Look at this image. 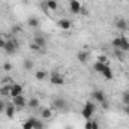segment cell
I'll return each mask as SVG.
<instances>
[{
	"mask_svg": "<svg viewBox=\"0 0 129 129\" xmlns=\"http://www.w3.org/2000/svg\"><path fill=\"white\" fill-rule=\"evenodd\" d=\"M18 48H20V45H18L17 39H8V41L5 42V47H3L5 53H6V54H9V56L15 54V53L18 51Z\"/></svg>",
	"mask_w": 129,
	"mask_h": 129,
	"instance_id": "6da1fadb",
	"label": "cell"
},
{
	"mask_svg": "<svg viewBox=\"0 0 129 129\" xmlns=\"http://www.w3.org/2000/svg\"><path fill=\"white\" fill-rule=\"evenodd\" d=\"M95 110H96L95 104H93L92 101H87V102H86V105H84V108H83V111H81V116H83L86 120H89V119H92V116H93Z\"/></svg>",
	"mask_w": 129,
	"mask_h": 129,
	"instance_id": "7a4b0ae2",
	"label": "cell"
},
{
	"mask_svg": "<svg viewBox=\"0 0 129 129\" xmlns=\"http://www.w3.org/2000/svg\"><path fill=\"white\" fill-rule=\"evenodd\" d=\"M53 107L57 111H64V110H68V102H66V99H63V98H56L53 101Z\"/></svg>",
	"mask_w": 129,
	"mask_h": 129,
	"instance_id": "3957f363",
	"label": "cell"
},
{
	"mask_svg": "<svg viewBox=\"0 0 129 129\" xmlns=\"http://www.w3.org/2000/svg\"><path fill=\"white\" fill-rule=\"evenodd\" d=\"M50 81H51V84H54V86H63L64 84V77L62 74H59V72H53L51 77H50Z\"/></svg>",
	"mask_w": 129,
	"mask_h": 129,
	"instance_id": "277c9868",
	"label": "cell"
},
{
	"mask_svg": "<svg viewBox=\"0 0 129 129\" xmlns=\"http://www.w3.org/2000/svg\"><path fill=\"white\" fill-rule=\"evenodd\" d=\"M69 9H71V12H72L74 15H78V14H81L83 5H81L80 0H71V2H69Z\"/></svg>",
	"mask_w": 129,
	"mask_h": 129,
	"instance_id": "5b68a950",
	"label": "cell"
},
{
	"mask_svg": "<svg viewBox=\"0 0 129 129\" xmlns=\"http://www.w3.org/2000/svg\"><path fill=\"white\" fill-rule=\"evenodd\" d=\"M12 104H14V105L17 107V110H18V108H23V107L27 105V99L23 96V95H20V96L12 98Z\"/></svg>",
	"mask_w": 129,
	"mask_h": 129,
	"instance_id": "8992f818",
	"label": "cell"
},
{
	"mask_svg": "<svg viewBox=\"0 0 129 129\" xmlns=\"http://www.w3.org/2000/svg\"><path fill=\"white\" fill-rule=\"evenodd\" d=\"M92 99L96 101V102H99V104H102V102L107 101V96H105V93H104L102 90H93V92H92Z\"/></svg>",
	"mask_w": 129,
	"mask_h": 129,
	"instance_id": "52a82bcc",
	"label": "cell"
},
{
	"mask_svg": "<svg viewBox=\"0 0 129 129\" xmlns=\"http://www.w3.org/2000/svg\"><path fill=\"white\" fill-rule=\"evenodd\" d=\"M15 113H17V107H15L12 102H11V104H6V108H5V114H6V117H8V119H14Z\"/></svg>",
	"mask_w": 129,
	"mask_h": 129,
	"instance_id": "ba28073f",
	"label": "cell"
},
{
	"mask_svg": "<svg viewBox=\"0 0 129 129\" xmlns=\"http://www.w3.org/2000/svg\"><path fill=\"white\" fill-rule=\"evenodd\" d=\"M23 90H24V87L21 86V84H12V87H11V98H15V96H20V95H23Z\"/></svg>",
	"mask_w": 129,
	"mask_h": 129,
	"instance_id": "9c48e42d",
	"label": "cell"
},
{
	"mask_svg": "<svg viewBox=\"0 0 129 129\" xmlns=\"http://www.w3.org/2000/svg\"><path fill=\"white\" fill-rule=\"evenodd\" d=\"M89 57H90L89 51H78V53H77V59H78V62H81V63H87V62H89Z\"/></svg>",
	"mask_w": 129,
	"mask_h": 129,
	"instance_id": "30bf717a",
	"label": "cell"
},
{
	"mask_svg": "<svg viewBox=\"0 0 129 129\" xmlns=\"http://www.w3.org/2000/svg\"><path fill=\"white\" fill-rule=\"evenodd\" d=\"M33 44L44 50V47L47 45V39H45L44 36H35V38H33Z\"/></svg>",
	"mask_w": 129,
	"mask_h": 129,
	"instance_id": "8fae6325",
	"label": "cell"
},
{
	"mask_svg": "<svg viewBox=\"0 0 129 129\" xmlns=\"http://www.w3.org/2000/svg\"><path fill=\"white\" fill-rule=\"evenodd\" d=\"M57 26H59L62 30H69V29L72 27V23H71L69 20H66V18H62V20H59Z\"/></svg>",
	"mask_w": 129,
	"mask_h": 129,
	"instance_id": "7c38bea8",
	"label": "cell"
},
{
	"mask_svg": "<svg viewBox=\"0 0 129 129\" xmlns=\"http://www.w3.org/2000/svg\"><path fill=\"white\" fill-rule=\"evenodd\" d=\"M53 114H54V113H53V110H51V108H42V110H41V117H42L44 120L51 119V117H53Z\"/></svg>",
	"mask_w": 129,
	"mask_h": 129,
	"instance_id": "4fadbf2b",
	"label": "cell"
},
{
	"mask_svg": "<svg viewBox=\"0 0 129 129\" xmlns=\"http://www.w3.org/2000/svg\"><path fill=\"white\" fill-rule=\"evenodd\" d=\"M11 87H12V84H3V86H0V95L2 96H11Z\"/></svg>",
	"mask_w": 129,
	"mask_h": 129,
	"instance_id": "5bb4252c",
	"label": "cell"
},
{
	"mask_svg": "<svg viewBox=\"0 0 129 129\" xmlns=\"http://www.w3.org/2000/svg\"><path fill=\"white\" fill-rule=\"evenodd\" d=\"M101 75H102V77H104L105 80H113V78H114V74H113V69H111L110 66H107V68H105V71H104V72H102Z\"/></svg>",
	"mask_w": 129,
	"mask_h": 129,
	"instance_id": "9a60e30c",
	"label": "cell"
},
{
	"mask_svg": "<svg viewBox=\"0 0 129 129\" xmlns=\"http://www.w3.org/2000/svg\"><path fill=\"white\" fill-rule=\"evenodd\" d=\"M122 53H128L129 51V41L125 38V36H122V44H120V48H119Z\"/></svg>",
	"mask_w": 129,
	"mask_h": 129,
	"instance_id": "2e32d148",
	"label": "cell"
},
{
	"mask_svg": "<svg viewBox=\"0 0 129 129\" xmlns=\"http://www.w3.org/2000/svg\"><path fill=\"white\" fill-rule=\"evenodd\" d=\"M116 27H117L119 30H126V29H128V23H126L123 18H119V20L116 21Z\"/></svg>",
	"mask_w": 129,
	"mask_h": 129,
	"instance_id": "e0dca14e",
	"label": "cell"
},
{
	"mask_svg": "<svg viewBox=\"0 0 129 129\" xmlns=\"http://www.w3.org/2000/svg\"><path fill=\"white\" fill-rule=\"evenodd\" d=\"M107 66H110V64L101 63V62H95V64H93V69H95L96 72H99V74H102V72L105 71V68H107Z\"/></svg>",
	"mask_w": 129,
	"mask_h": 129,
	"instance_id": "ac0fdd59",
	"label": "cell"
},
{
	"mask_svg": "<svg viewBox=\"0 0 129 129\" xmlns=\"http://www.w3.org/2000/svg\"><path fill=\"white\" fill-rule=\"evenodd\" d=\"M27 24H29V27L36 29V27H39V20H38L36 17H29V20H27Z\"/></svg>",
	"mask_w": 129,
	"mask_h": 129,
	"instance_id": "d6986e66",
	"label": "cell"
},
{
	"mask_svg": "<svg viewBox=\"0 0 129 129\" xmlns=\"http://www.w3.org/2000/svg\"><path fill=\"white\" fill-rule=\"evenodd\" d=\"M47 8L50 9V11H57V8H59V3L56 2V0H47Z\"/></svg>",
	"mask_w": 129,
	"mask_h": 129,
	"instance_id": "ffe728a7",
	"label": "cell"
},
{
	"mask_svg": "<svg viewBox=\"0 0 129 129\" xmlns=\"http://www.w3.org/2000/svg\"><path fill=\"white\" fill-rule=\"evenodd\" d=\"M27 105H29V108H38L39 107V99L38 98H30L27 101Z\"/></svg>",
	"mask_w": 129,
	"mask_h": 129,
	"instance_id": "44dd1931",
	"label": "cell"
},
{
	"mask_svg": "<svg viewBox=\"0 0 129 129\" xmlns=\"http://www.w3.org/2000/svg\"><path fill=\"white\" fill-rule=\"evenodd\" d=\"M33 126H35V119H33V117L27 119V120L23 123V129H33Z\"/></svg>",
	"mask_w": 129,
	"mask_h": 129,
	"instance_id": "7402d4cb",
	"label": "cell"
},
{
	"mask_svg": "<svg viewBox=\"0 0 129 129\" xmlns=\"http://www.w3.org/2000/svg\"><path fill=\"white\" fill-rule=\"evenodd\" d=\"M35 78H36L38 81H42V80L47 78V72H45V71H38V72L35 74Z\"/></svg>",
	"mask_w": 129,
	"mask_h": 129,
	"instance_id": "603a6c76",
	"label": "cell"
},
{
	"mask_svg": "<svg viewBox=\"0 0 129 129\" xmlns=\"http://www.w3.org/2000/svg\"><path fill=\"white\" fill-rule=\"evenodd\" d=\"M120 44H122V36H119V38H114V39L111 41V45H113L114 48H120Z\"/></svg>",
	"mask_w": 129,
	"mask_h": 129,
	"instance_id": "cb8c5ba5",
	"label": "cell"
},
{
	"mask_svg": "<svg viewBox=\"0 0 129 129\" xmlns=\"http://www.w3.org/2000/svg\"><path fill=\"white\" fill-rule=\"evenodd\" d=\"M24 69L26 71H30V69H33V62L32 60H24Z\"/></svg>",
	"mask_w": 129,
	"mask_h": 129,
	"instance_id": "d4e9b609",
	"label": "cell"
},
{
	"mask_svg": "<svg viewBox=\"0 0 129 129\" xmlns=\"http://www.w3.org/2000/svg\"><path fill=\"white\" fill-rule=\"evenodd\" d=\"M122 101H123V105H129V92H125L122 95Z\"/></svg>",
	"mask_w": 129,
	"mask_h": 129,
	"instance_id": "484cf974",
	"label": "cell"
},
{
	"mask_svg": "<svg viewBox=\"0 0 129 129\" xmlns=\"http://www.w3.org/2000/svg\"><path fill=\"white\" fill-rule=\"evenodd\" d=\"M33 129H44V123L41 120L35 119V126H33Z\"/></svg>",
	"mask_w": 129,
	"mask_h": 129,
	"instance_id": "4316f807",
	"label": "cell"
},
{
	"mask_svg": "<svg viewBox=\"0 0 129 129\" xmlns=\"http://www.w3.org/2000/svg\"><path fill=\"white\" fill-rule=\"evenodd\" d=\"M98 62L108 64V59H107V56H99V57H98Z\"/></svg>",
	"mask_w": 129,
	"mask_h": 129,
	"instance_id": "83f0119b",
	"label": "cell"
},
{
	"mask_svg": "<svg viewBox=\"0 0 129 129\" xmlns=\"http://www.w3.org/2000/svg\"><path fill=\"white\" fill-rule=\"evenodd\" d=\"M11 69H12V64L9 63V62H5V63H3V71L8 72V71H11Z\"/></svg>",
	"mask_w": 129,
	"mask_h": 129,
	"instance_id": "f1b7e54d",
	"label": "cell"
},
{
	"mask_svg": "<svg viewBox=\"0 0 129 129\" xmlns=\"http://www.w3.org/2000/svg\"><path fill=\"white\" fill-rule=\"evenodd\" d=\"M92 125H93V120L89 119V120L86 122V125H84V129H92Z\"/></svg>",
	"mask_w": 129,
	"mask_h": 129,
	"instance_id": "f546056e",
	"label": "cell"
},
{
	"mask_svg": "<svg viewBox=\"0 0 129 129\" xmlns=\"http://www.w3.org/2000/svg\"><path fill=\"white\" fill-rule=\"evenodd\" d=\"M5 108H6V104H5V102H3V101L0 99V114H2L3 111H5Z\"/></svg>",
	"mask_w": 129,
	"mask_h": 129,
	"instance_id": "4dcf8cb0",
	"label": "cell"
},
{
	"mask_svg": "<svg viewBox=\"0 0 129 129\" xmlns=\"http://www.w3.org/2000/svg\"><path fill=\"white\" fill-rule=\"evenodd\" d=\"M12 32H14V33L21 32V27H20V26H14V27H12Z\"/></svg>",
	"mask_w": 129,
	"mask_h": 129,
	"instance_id": "1f68e13d",
	"label": "cell"
},
{
	"mask_svg": "<svg viewBox=\"0 0 129 129\" xmlns=\"http://www.w3.org/2000/svg\"><path fill=\"white\" fill-rule=\"evenodd\" d=\"M92 129H99V123L93 120V125H92Z\"/></svg>",
	"mask_w": 129,
	"mask_h": 129,
	"instance_id": "d6a6232c",
	"label": "cell"
},
{
	"mask_svg": "<svg viewBox=\"0 0 129 129\" xmlns=\"http://www.w3.org/2000/svg\"><path fill=\"white\" fill-rule=\"evenodd\" d=\"M5 42H6V41H5V39L0 36V48H3V47H5Z\"/></svg>",
	"mask_w": 129,
	"mask_h": 129,
	"instance_id": "836d02e7",
	"label": "cell"
},
{
	"mask_svg": "<svg viewBox=\"0 0 129 129\" xmlns=\"http://www.w3.org/2000/svg\"><path fill=\"white\" fill-rule=\"evenodd\" d=\"M123 110H125V114L129 116V105H125V107H123Z\"/></svg>",
	"mask_w": 129,
	"mask_h": 129,
	"instance_id": "e575fe53",
	"label": "cell"
},
{
	"mask_svg": "<svg viewBox=\"0 0 129 129\" xmlns=\"http://www.w3.org/2000/svg\"><path fill=\"white\" fill-rule=\"evenodd\" d=\"M128 53H129V51H128Z\"/></svg>",
	"mask_w": 129,
	"mask_h": 129,
	"instance_id": "d590c367",
	"label": "cell"
}]
</instances>
